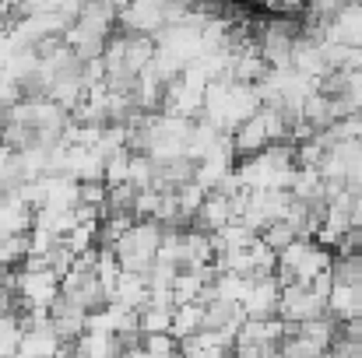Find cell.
Segmentation results:
<instances>
[{
    "mask_svg": "<svg viewBox=\"0 0 362 358\" xmlns=\"http://www.w3.org/2000/svg\"><path fill=\"white\" fill-rule=\"evenodd\" d=\"M278 295H281V285L271 278H253L250 288H246V299H243V316L246 320H274L278 316Z\"/></svg>",
    "mask_w": 362,
    "mask_h": 358,
    "instance_id": "7a4b0ae2",
    "label": "cell"
},
{
    "mask_svg": "<svg viewBox=\"0 0 362 358\" xmlns=\"http://www.w3.org/2000/svg\"><path fill=\"white\" fill-rule=\"evenodd\" d=\"M21 334H25V323L18 313H4L0 316V358H14L21 348Z\"/></svg>",
    "mask_w": 362,
    "mask_h": 358,
    "instance_id": "3957f363",
    "label": "cell"
},
{
    "mask_svg": "<svg viewBox=\"0 0 362 358\" xmlns=\"http://www.w3.org/2000/svg\"><path fill=\"white\" fill-rule=\"evenodd\" d=\"M334 263V253L317 246L313 239H296L288 249L278 253V267H274V281L285 285H310L313 278L327 274Z\"/></svg>",
    "mask_w": 362,
    "mask_h": 358,
    "instance_id": "6da1fadb",
    "label": "cell"
}]
</instances>
